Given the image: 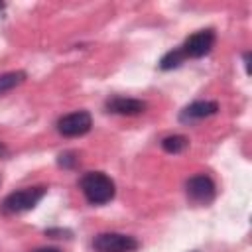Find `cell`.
<instances>
[{
    "label": "cell",
    "mask_w": 252,
    "mask_h": 252,
    "mask_svg": "<svg viewBox=\"0 0 252 252\" xmlns=\"http://www.w3.org/2000/svg\"><path fill=\"white\" fill-rule=\"evenodd\" d=\"M244 67H246V73H250V53L248 51L244 53Z\"/></svg>",
    "instance_id": "14"
},
{
    "label": "cell",
    "mask_w": 252,
    "mask_h": 252,
    "mask_svg": "<svg viewBox=\"0 0 252 252\" xmlns=\"http://www.w3.org/2000/svg\"><path fill=\"white\" fill-rule=\"evenodd\" d=\"M32 252H61V250H57V248H49V246H43V248H35V250H32Z\"/></svg>",
    "instance_id": "13"
},
{
    "label": "cell",
    "mask_w": 252,
    "mask_h": 252,
    "mask_svg": "<svg viewBox=\"0 0 252 252\" xmlns=\"http://www.w3.org/2000/svg\"><path fill=\"white\" fill-rule=\"evenodd\" d=\"M183 61H185V55H183L181 47H175V49L167 51V53L159 59V69H161V71H171V69H177Z\"/></svg>",
    "instance_id": "11"
},
{
    "label": "cell",
    "mask_w": 252,
    "mask_h": 252,
    "mask_svg": "<svg viewBox=\"0 0 252 252\" xmlns=\"http://www.w3.org/2000/svg\"><path fill=\"white\" fill-rule=\"evenodd\" d=\"M185 195L195 205H209V203H213V199L217 195L215 181L205 173L193 175L185 183Z\"/></svg>",
    "instance_id": "4"
},
{
    "label": "cell",
    "mask_w": 252,
    "mask_h": 252,
    "mask_svg": "<svg viewBox=\"0 0 252 252\" xmlns=\"http://www.w3.org/2000/svg\"><path fill=\"white\" fill-rule=\"evenodd\" d=\"M94 252H136L140 248V242L122 232H100L93 238Z\"/></svg>",
    "instance_id": "3"
},
{
    "label": "cell",
    "mask_w": 252,
    "mask_h": 252,
    "mask_svg": "<svg viewBox=\"0 0 252 252\" xmlns=\"http://www.w3.org/2000/svg\"><path fill=\"white\" fill-rule=\"evenodd\" d=\"M104 108L112 114L134 116V114H142L146 110V102L140 98H130V96H110L106 100Z\"/></svg>",
    "instance_id": "8"
},
{
    "label": "cell",
    "mask_w": 252,
    "mask_h": 252,
    "mask_svg": "<svg viewBox=\"0 0 252 252\" xmlns=\"http://www.w3.org/2000/svg\"><path fill=\"white\" fill-rule=\"evenodd\" d=\"M77 161H79V158H77V154H75V152H61V154H59V158H57V163H59L61 167H65V169L75 167V165H77Z\"/></svg>",
    "instance_id": "12"
},
{
    "label": "cell",
    "mask_w": 252,
    "mask_h": 252,
    "mask_svg": "<svg viewBox=\"0 0 252 252\" xmlns=\"http://www.w3.org/2000/svg\"><path fill=\"white\" fill-rule=\"evenodd\" d=\"M79 187L91 205H106L116 195L114 181L102 171H89L81 177Z\"/></svg>",
    "instance_id": "1"
},
{
    "label": "cell",
    "mask_w": 252,
    "mask_h": 252,
    "mask_svg": "<svg viewBox=\"0 0 252 252\" xmlns=\"http://www.w3.org/2000/svg\"><path fill=\"white\" fill-rule=\"evenodd\" d=\"M24 81H26V73L24 71H10V73L0 75V94L20 87Z\"/></svg>",
    "instance_id": "9"
},
{
    "label": "cell",
    "mask_w": 252,
    "mask_h": 252,
    "mask_svg": "<svg viewBox=\"0 0 252 252\" xmlns=\"http://www.w3.org/2000/svg\"><path fill=\"white\" fill-rule=\"evenodd\" d=\"M45 193H47V187H43V185L18 189L4 197V201L0 203V211L4 215H20V213L32 211L43 199Z\"/></svg>",
    "instance_id": "2"
},
{
    "label": "cell",
    "mask_w": 252,
    "mask_h": 252,
    "mask_svg": "<svg viewBox=\"0 0 252 252\" xmlns=\"http://www.w3.org/2000/svg\"><path fill=\"white\" fill-rule=\"evenodd\" d=\"M93 118L87 110H77L71 114H65L57 120V132L65 138H77L91 130Z\"/></svg>",
    "instance_id": "6"
},
{
    "label": "cell",
    "mask_w": 252,
    "mask_h": 252,
    "mask_svg": "<svg viewBox=\"0 0 252 252\" xmlns=\"http://www.w3.org/2000/svg\"><path fill=\"white\" fill-rule=\"evenodd\" d=\"M217 112H219V102H215V100H195L179 112V122L181 124H193V122L209 118Z\"/></svg>",
    "instance_id": "7"
},
{
    "label": "cell",
    "mask_w": 252,
    "mask_h": 252,
    "mask_svg": "<svg viewBox=\"0 0 252 252\" xmlns=\"http://www.w3.org/2000/svg\"><path fill=\"white\" fill-rule=\"evenodd\" d=\"M6 154H8V148H6V146H4L2 142H0V158H4Z\"/></svg>",
    "instance_id": "15"
},
{
    "label": "cell",
    "mask_w": 252,
    "mask_h": 252,
    "mask_svg": "<svg viewBox=\"0 0 252 252\" xmlns=\"http://www.w3.org/2000/svg\"><path fill=\"white\" fill-rule=\"evenodd\" d=\"M187 146H189V138H185L181 134H173V136H167L161 140V148L167 154H181L183 150H187Z\"/></svg>",
    "instance_id": "10"
},
{
    "label": "cell",
    "mask_w": 252,
    "mask_h": 252,
    "mask_svg": "<svg viewBox=\"0 0 252 252\" xmlns=\"http://www.w3.org/2000/svg\"><path fill=\"white\" fill-rule=\"evenodd\" d=\"M215 39H217V35L213 30H199L193 35H189L183 41V45H179V47H181L185 59H199V57H205L211 53Z\"/></svg>",
    "instance_id": "5"
},
{
    "label": "cell",
    "mask_w": 252,
    "mask_h": 252,
    "mask_svg": "<svg viewBox=\"0 0 252 252\" xmlns=\"http://www.w3.org/2000/svg\"><path fill=\"white\" fill-rule=\"evenodd\" d=\"M2 10H4V4H2V2H0V12H2Z\"/></svg>",
    "instance_id": "16"
}]
</instances>
